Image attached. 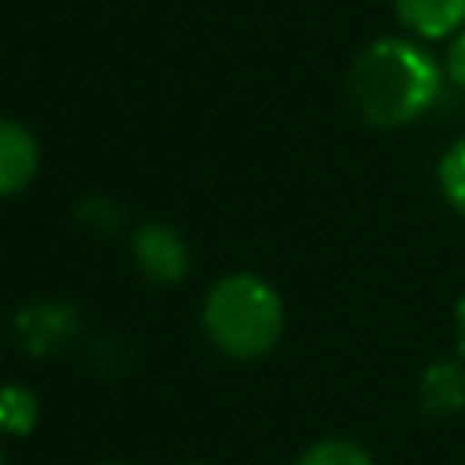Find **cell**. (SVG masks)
Here are the masks:
<instances>
[{
  "label": "cell",
  "mask_w": 465,
  "mask_h": 465,
  "mask_svg": "<svg viewBox=\"0 0 465 465\" xmlns=\"http://www.w3.org/2000/svg\"><path fill=\"white\" fill-rule=\"evenodd\" d=\"M131 258L138 272L156 287H174L189 272V243L178 229L163 222H142L131 236Z\"/></svg>",
  "instance_id": "cell-4"
},
{
  "label": "cell",
  "mask_w": 465,
  "mask_h": 465,
  "mask_svg": "<svg viewBox=\"0 0 465 465\" xmlns=\"http://www.w3.org/2000/svg\"><path fill=\"white\" fill-rule=\"evenodd\" d=\"M36 171H40L36 134L18 120L0 116V200H11L22 189H29Z\"/></svg>",
  "instance_id": "cell-5"
},
{
  "label": "cell",
  "mask_w": 465,
  "mask_h": 465,
  "mask_svg": "<svg viewBox=\"0 0 465 465\" xmlns=\"http://www.w3.org/2000/svg\"><path fill=\"white\" fill-rule=\"evenodd\" d=\"M80 334V312L73 302L62 298H36L25 302L15 312V341L25 356H54L62 349H69Z\"/></svg>",
  "instance_id": "cell-3"
},
{
  "label": "cell",
  "mask_w": 465,
  "mask_h": 465,
  "mask_svg": "<svg viewBox=\"0 0 465 465\" xmlns=\"http://www.w3.org/2000/svg\"><path fill=\"white\" fill-rule=\"evenodd\" d=\"M392 7L418 40H447L465 29V0H392Z\"/></svg>",
  "instance_id": "cell-7"
},
{
  "label": "cell",
  "mask_w": 465,
  "mask_h": 465,
  "mask_svg": "<svg viewBox=\"0 0 465 465\" xmlns=\"http://www.w3.org/2000/svg\"><path fill=\"white\" fill-rule=\"evenodd\" d=\"M436 182H440L443 200H447L458 214H465V138H458V142L440 156Z\"/></svg>",
  "instance_id": "cell-10"
},
{
  "label": "cell",
  "mask_w": 465,
  "mask_h": 465,
  "mask_svg": "<svg viewBox=\"0 0 465 465\" xmlns=\"http://www.w3.org/2000/svg\"><path fill=\"white\" fill-rule=\"evenodd\" d=\"M200 327L207 341L229 360H262L283 334V302L258 272H229L211 283Z\"/></svg>",
  "instance_id": "cell-2"
},
{
  "label": "cell",
  "mask_w": 465,
  "mask_h": 465,
  "mask_svg": "<svg viewBox=\"0 0 465 465\" xmlns=\"http://www.w3.org/2000/svg\"><path fill=\"white\" fill-rule=\"evenodd\" d=\"M454 331H458V349L465 352V294L454 305Z\"/></svg>",
  "instance_id": "cell-13"
},
{
  "label": "cell",
  "mask_w": 465,
  "mask_h": 465,
  "mask_svg": "<svg viewBox=\"0 0 465 465\" xmlns=\"http://www.w3.org/2000/svg\"><path fill=\"white\" fill-rule=\"evenodd\" d=\"M0 465H7V461H4V450H0Z\"/></svg>",
  "instance_id": "cell-14"
},
{
  "label": "cell",
  "mask_w": 465,
  "mask_h": 465,
  "mask_svg": "<svg viewBox=\"0 0 465 465\" xmlns=\"http://www.w3.org/2000/svg\"><path fill=\"white\" fill-rule=\"evenodd\" d=\"M105 465H124V461H105Z\"/></svg>",
  "instance_id": "cell-15"
},
{
  "label": "cell",
  "mask_w": 465,
  "mask_h": 465,
  "mask_svg": "<svg viewBox=\"0 0 465 465\" xmlns=\"http://www.w3.org/2000/svg\"><path fill=\"white\" fill-rule=\"evenodd\" d=\"M40 421V400L29 385H0V436H29Z\"/></svg>",
  "instance_id": "cell-8"
},
{
  "label": "cell",
  "mask_w": 465,
  "mask_h": 465,
  "mask_svg": "<svg viewBox=\"0 0 465 465\" xmlns=\"http://www.w3.org/2000/svg\"><path fill=\"white\" fill-rule=\"evenodd\" d=\"M443 76L465 91V29H458L447 44V54H443Z\"/></svg>",
  "instance_id": "cell-12"
},
{
  "label": "cell",
  "mask_w": 465,
  "mask_h": 465,
  "mask_svg": "<svg viewBox=\"0 0 465 465\" xmlns=\"http://www.w3.org/2000/svg\"><path fill=\"white\" fill-rule=\"evenodd\" d=\"M76 214H80V222H84L87 229H94V232H116V229H120V207L109 203V200H102V196L84 200Z\"/></svg>",
  "instance_id": "cell-11"
},
{
  "label": "cell",
  "mask_w": 465,
  "mask_h": 465,
  "mask_svg": "<svg viewBox=\"0 0 465 465\" xmlns=\"http://www.w3.org/2000/svg\"><path fill=\"white\" fill-rule=\"evenodd\" d=\"M418 403L429 418H450L465 407V363L432 360L418 381Z\"/></svg>",
  "instance_id": "cell-6"
},
{
  "label": "cell",
  "mask_w": 465,
  "mask_h": 465,
  "mask_svg": "<svg viewBox=\"0 0 465 465\" xmlns=\"http://www.w3.org/2000/svg\"><path fill=\"white\" fill-rule=\"evenodd\" d=\"M294 465H374V461L356 440L327 436V440H316L312 447H305Z\"/></svg>",
  "instance_id": "cell-9"
},
{
  "label": "cell",
  "mask_w": 465,
  "mask_h": 465,
  "mask_svg": "<svg viewBox=\"0 0 465 465\" xmlns=\"http://www.w3.org/2000/svg\"><path fill=\"white\" fill-rule=\"evenodd\" d=\"M443 69L407 36H378L371 40L349 65L345 94L356 116L378 131H396L429 113L440 98Z\"/></svg>",
  "instance_id": "cell-1"
}]
</instances>
